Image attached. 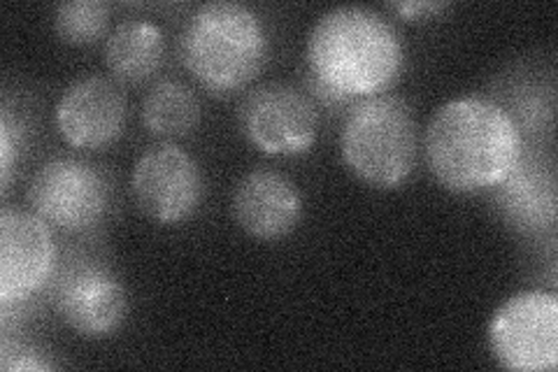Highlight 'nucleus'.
I'll list each match as a JSON object with an SVG mask.
<instances>
[{"label":"nucleus","mask_w":558,"mask_h":372,"mask_svg":"<svg viewBox=\"0 0 558 372\" xmlns=\"http://www.w3.org/2000/svg\"><path fill=\"white\" fill-rule=\"evenodd\" d=\"M307 68L326 100H365L403 70V43L379 12L342 5L322 14L307 38Z\"/></svg>","instance_id":"obj_1"},{"label":"nucleus","mask_w":558,"mask_h":372,"mask_svg":"<svg viewBox=\"0 0 558 372\" xmlns=\"http://www.w3.org/2000/svg\"><path fill=\"white\" fill-rule=\"evenodd\" d=\"M426 158L449 191L496 189L521 158L517 121L484 98H457L433 115L426 129Z\"/></svg>","instance_id":"obj_2"},{"label":"nucleus","mask_w":558,"mask_h":372,"mask_svg":"<svg viewBox=\"0 0 558 372\" xmlns=\"http://www.w3.org/2000/svg\"><path fill=\"white\" fill-rule=\"evenodd\" d=\"M180 51L189 73L207 92L231 94L260 73L268 59V35L247 5L217 0L189 16Z\"/></svg>","instance_id":"obj_3"},{"label":"nucleus","mask_w":558,"mask_h":372,"mask_svg":"<svg viewBox=\"0 0 558 372\" xmlns=\"http://www.w3.org/2000/svg\"><path fill=\"white\" fill-rule=\"evenodd\" d=\"M340 145L344 164L365 184H403L416 161V123L410 105L396 96L356 103L347 115Z\"/></svg>","instance_id":"obj_4"},{"label":"nucleus","mask_w":558,"mask_h":372,"mask_svg":"<svg viewBox=\"0 0 558 372\" xmlns=\"http://www.w3.org/2000/svg\"><path fill=\"white\" fill-rule=\"evenodd\" d=\"M488 347L505 370L545 372L558 365V298L521 291L494 312Z\"/></svg>","instance_id":"obj_5"},{"label":"nucleus","mask_w":558,"mask_h":372,"mask_svg":"<svg viewBox=\"0 0 558 372\" xmlns=\"http://www.w3.org/2000/svg\"><path fill=\"white\" fill-rule=\"evenodd\" d=\"M110 184L100 168L80 158H51L28 187L33 215L61 230H84L108 209Z\"/></svg>","instance_id":"obj_6"},{"label":"nucleus","mask_w":558,"mask_h":372,"mask_svg":"<svg viewBox=\"0 0 558 372\" xmlns=\"http://www.w3.org/2000/svg\"><path fill=\"white\" fill-rule=\"evenodd\" d=\"M242 131L250 143L268 156H299L317 140L319 119L314 105L287 84H266L244 100Z\"/></svg>","instance_id":"obj_7"},{"label":"nucleus","mask_w":558,"mask_h":372,"mask_svg":"<svg viewBox=\"0 0 558 372\" xmlns=\"http://www.w3.org/2000/svg\"><path fill=\"white\" fill-rule=\"evenodd\" d=\"M131 191L149 219L180 224L194 215L203 196L198 164L178 145L151 147L137 158Z\"/></svg>","instance_id":"obj_8"},{"label":"nucleus","mask_w":558,"mask_h":372,"mask_svg":"<svg viewBox=\"0 0 558 372\" xmlns=\"http://www.w3.org/2000/svg\"><path fill=\"white\" fill-rule=\"evenodd\" d=\"M54 268V242L47 224L28 212L0 215V305L24 303Z\"/></svg>","instance_id":"obj_9"},{"label":"nucleus","mask_w":558,"mask_h":372,"mask_svg":"<svg viewBox=\"0 0 558 372\" xmlns=\"http://www.w3.org/2000/svg\"><path fill=\"white\" fill-rule=\"evenodd\" d=\"M54 305L75 333L84 338H105L124 324L129 300L121 281L108 268L80 263L59 279Z\"/></svg>","instance_id":"obj_10"},{"label":"nucleus","mask_w":558,"mask_h":372,"mask_svg":"<svg viewBox=\"0 0 558 372\" xmlns=\"http://www.w3.org/2000/svg\"><path fill=\"white\" fill-rule=\"evenodd\" d=\"M124 127L126 100L110 80L70 84L57 105V129L70 147L102 149L119 140Z\"/></svg>","instance_id":"obj_11"},{"label":"nucleus","mask_w":558,"mask_h":372,"mask_svg":"<svg viewBox=\"0 0 558 372\" xmlns=\"http://www.w3.org/2000/svg\"><path fill=\"white\" fill-rule=\"evenodd\" d=\"M235 219L258 240L282 238L299 226L303 199L295 184L275 170H254L238 184L233 196Z\"/></svg>","instance_id":"obj_12"},{"label":"nucleus","mask_w":558,"mask_h":372,"mask_svg":"<svg viewBox=\"0 0 558 372\" xmlns=\"http://www.w3.org/2000/svg\"><path fill=\"white\" fill-rule=\"evenodd\" d=\"M496 189L505 215L519 228L539 230L554 224L556 189L554 177L545 168L519 158L517 166Z\"/></svg>","instance_id":"obj_13"},{"label":"nucleus","mask_w":558,"mask_h":372,"mask_svg":"<svg viewBox=\"0 0 558 372\" xmlns=\"http://www.w3.org/2000/svg\"><path fill=\"white\" fill-rule=\"evenodd\" d=\"M163 61V33L147 20H126L114 26L105 43V65L114 80L140 84Z\"/></svg>","instance_id":"obj_14"},{"label":"nucleus","mask_w":558,"mask_h":372,"mask_svg":"<svg viewBox=\"0 0 558 372\" xmlns=\"http://www.w3.org/2000/svg\"><path fill=\"white\" fill-rule=\"evenodd\" d=\"M201 119L196 94L182 82H159L149 88L143 100V123L163 137H180L194 131Z\"/></svg>","instance_id":"obj_15"},{"label":"nucleus","mask_w":558,"mask_h":372,"mask_svg":"<svg viewBox=\"0 0 558 372\" xmlns=\"http://www.w3.org/2000/svg\"><path fill=\"white\" fill-rule=\"evenodd\" d=\"M108 20L110 8L100 0H70L57 8L54 28L70 45H89L108 28Z\"/></svg>","instance_id":"obj_16"},{"label":"nucleus","mask_w":558,"mask_h":372,"mask_svg":"<svg viewBox=\"0 0 558 372\" xmlns=\"http://www.w3.org/2000/svg\"><path fill=\"white\" fill-rule=\"evenodd\" d=\"M3 361V370L8 372H24V370H31V372H45V370H51V363L45 361V357L40 351H35L33 347H26V345H10L5 343L3 345V357H0Z\"/></svg>","instance_id":"obj_17"},{"label":"nucleus","mask_w":558,"mask_h":372,"mask_svg":"<svg viewBox=\"0 0 558 372\" xmlns=\"http://www.w3.org/2000/svg\"><path fill=\"white\" fill-rule=\"evenodd\" d=\"M398 14H403L405 20H418V16H430L435 12H442L447 3H393L391 5Z\"/></svg>","instance_id":"obj_18"},{"label":"nucleus","mask_w":558,"mask_h":372,"mask_svg":"<svg viewBox=\"0 0 558 372\" xmlns=\"http://www.w3.org/2000/svg\"><path fill=\"white\" fill-rule=\"evenodd\" d=\"M0 140H3V149H0V156H3V168H0V172H3V187L8 189V182H10V170H12V137H10V121L8 117H3V123H0Z\"/></svg>","instance_id":"obj_19"}]
</instances>
